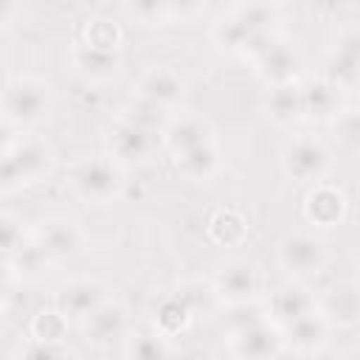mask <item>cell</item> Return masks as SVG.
I'll return each mask as SVG.
<instances>
[{"mask_svg":"<svg viewBox=\"0 0 360 360\" xmlns=\"http://www.w3.org/2000/svg\"><path fill=\"white\" fill-rule=\"evenodd\" d=\"M53 169V152L51 146L37 135H20L6 141L3 146V163H0V180L3 191H14L22 186H34L45 180Z\"/></svg>","mask_w":360,"mask_h":360,"instance_id":"cell-1","label":"cell"},{"mask_svg":"<svg viewBox=\"0 0 360 360\" xmlns=\"http://www.w3.org/2000/svg\"><path fill=\"white\" fill-rule=\"evenodd\" d=\"M68 186L84 202L104 205V202H112V200L121 197V191H124V172H121V163H115L110 155H96V158L79 160L70 169Z\"/></svg>","mask_w":360,"mask_h":360,"instance_id":"cell-2","label":"cell"},{"mask_svg":"<svg viewBox=\"0 0 360 360\" xmlns=\"http://www.w3.org/2000/svg\"><path fill=\"white\" fill-rule=\"evenodd\" d=\"M51 110V84L37 76H11L3 87V118L14 127L39 124Z\"/></svg>","mask_w":360,"mask_h":360,"instance_id":"cell-3","label":"cell"},{"mask_svg":"<svg viewBox=\"0 0 360 360\" xmlns=\"http://www.w3.org/2000/svg\"><path fill=\"white\" fill-rule=\"evenodd\" d=\"M281 169L295 183H323L326 172L332 169L329 146L315 135H295L281 149Z\"/></svg>","mask_w":360,"mask_h":360,"instance_id":"cell-4","label":"cell"},{"mask_svg":"<svg viewBox=\"0 0 360 360\" xmlns=\"http://www.w3.org/2000/svg\"><path fill=\"white\" fill-rule=\"evenodd\" d=\"M262 287H264L262 270L248 259H231L228 264L219 267V273L214 278V292L228 307L259 301L262 298Z\"/></svg>","mask_w":360,"mask_h":360,"instance_id":"cell-5","label":"cell"},{"mask_svg":"<svg viewBox=\"0 0 360 360\" xmlns=\"http://www.w3.org/2000/svg\"><path fill=\"white\" fill-rule=\"evenodd\" d=\"M225 340L236 360H278V354L287 349L284 335L273 321L248 326L242 332H231L225 335Z\"/></svg>","mask_w":360,"mask_h":360,"instance_id":"cell-6","label":"cell"},{"mask_svg":"<svg viewBox=\"0 0 360 360\" xmlns=\"http://www.w3.org/2000/svg\"><path fill=\"white\" fill-rule=\"evenodd\" d=\"M259 79L267 87H281V84H295L298 73H301V53L295 48V42L278 37L270 48H264L259 56L250 59Z\"/></svg>","mask_w":360,"mask_h":360,"instance_id":"cell-7","label":"cell"},{"mask_svg":"<svg viewBox=\"0 0 360 360\" xmlns=\"http://www.w3.org/2000/svg\"><path fill=\"white\" fill-rule=\"evenodd\" d=\"M183 93H186V82L172 65H149L132 84V96L152 101L169 112L180 104Z\"/></svg>","mask_w":360,"mask_h":360,"instance_id":"cell-8","label":"cell"},{"mask_svg":"<svg viewBox=\"0 0 360 360\" xmlns=\"http://www.w3.org/2000/svg\"><path fill=\"white\" fill-rule=\"evenodd\" d=\"M34 242L48 253L51 262H62L70 259L76 253H82L84 248V233L82 228L68 219V217H48L34 228Z\"/></svg>","mask_w":360,"mask_h":360,"instance_id":"cell-9","label":"cell"},{"mask_svg":"<svg viewBox=\"0 0 360 360\" xmlns=\"http://www.w3.org/2000/svg\"><path fill=\"white\" fill-rule=\"evenodd\" d=\"M278 264L292 276H309L318 273L326 264V248L318 236L309 233H290L278 245Z\"/></svg>","mask_w":360,"mask_h":360,"instance_id":"cell-10","label":"cell"},{"mask_svg":"<svg viewBox=\"0 0 360 360\" xmlns=\"http://www.w3.org/2000/svg\"><path fill=\"white\" fill-rule=\"evenodd\" d=\"M264 307H267V318H270L278 329H284V326L295 323L298 318L315 312V309H318V298H315L301 281H287V284L276 287V290L267 295Z\"/></svg>","mask_w":360,"mask_h":360,"instance_id":"cell-11","label":"cell"},{"mask_svg":"<svg viewBox=\"0 0 360 360\" xmlns=\"http://www.w3.org/2000/svg\"><path fill=\"white\" fill-rule=\"evenodd\" d=\"M323 79L343 90L360 82V28H349L335 39L323 62Z\"/></svg>","mask_w":360,"mask_h":360,"instance_id":"cell-12","label":"cell"},{"mask_svg":"<svg viewBox=\"0 0 360 360\" xmlns=\"http://www.w3.org/2000/svg\"><path fill=\"white\" fill-rule=\"evenodd\" d=\"M84 340L93 346H110L121 338H129V312L118 298H107L93 315L82 321Z\"/></svg>","mask_w":360,"mask_h":360,"instance_id":"cell-13","label":"cell"},{"mask_svg":"<svg viewBox=\"0 0 360 360\" xmlns=\"http://www.w3.org/2000/svg\"><path fill=\"white\" fill-rule=\"evenodd\" d=\"M155 146H158L155 132H146V129L124 124V121H115L107 132V149L115 163H143L152 158Z\"/></svg>","mask_w":360,"mask_h":360,"instance_id":"cell-14","label":"cell"},{"mask_svg":"<svg viewBox=\"0 0 360 360\" xmlns=\"http://www.w3.org/2000/svg\"><path fill=\"white\" fill-rule=\"evenodd\" d=\"M107 301V287L98 278H73L65 281L56 290V309H62L68 318L84 321Z\"/></svg>","mask_w":360,"mask_h":360,"instance_id":"cell-15","label":"cell"},{"mask_svg":"<svg viewBox=\"0 0 360 360\" xmlns=\"http://www.w3.org/2000/svg\"><path fill=\"white\" fill-rule=\"evenodd\" d=\"M160 138H163L166 149L177 158V155H183L188 149H197L202 143H214V129H211V124L202 115H197V112H180V115H172L169 118V124L160 132Z\"/></svg>","mask_w":360,"mask_h":360,"instance_id":"cell-16","label":"cell"},{"mask_svg":"<svg viewBox=\"0 0 360 360\" xmlns=\"http://www.w3.org/2000/svg\"><path fill=\"white\" fill-rule=\"evenodd\" d=\"M304 90V118L312 121H338L346 115V98H343V87H338L335 82L318 76L301 84Z\"/></svg>","mask_w":360,"mask_h":360,"instance_id":"cell-17","label":"cell"},{"mask_svg":"<svg viewBox=\"0 0 360 360\" xmlns=\"http://www.w3.org/2000/svg\"><path fill=\"white\" fill-rule=\"evenodd\" d=\"M346 211H349V202H346V194L332 186V183H318L309 188L307 200H304V217L318 225V228H335L346 219Z\"/></svg>","mask_w":360,"mask_h":360,"instance_id":"cell-18","label":"cell"},{"mask_svg":"<svg viewBox=\"0 0 360 360\" xmlns=\"http://www.w3.org/2000/svg\"><path fill=\"white\" fill-rule=\"evenodd\" d=\"M329 332H332V323L326 321V315L321 309H315V312H309V315H304L295 323H290V326L281 329L284 346L292 349L301 357L321 352L329 343Z\"/></svg>","mask_w":360,"mask_h":360,"instance_id":"cell-19","label":"cell"},{"mask_svg":"<svg viewBox=\"0 0 360 360\" xmlns=\"http://www.w3.org/2000/svg\"><path fill=\"white\" fill-rule=\"evenodd\" d=\"M70 59H73V68H76L87 82H110V79L121 70V56H118V53L90 48V45H84L82 39L70 48Z\"/></svg>","mask_w":360,"mask_h":360,"instance_id":"cell-20","label":"cell"},{"mask_svg":"<svg viewBox=\"0 0 360 360\" xmlns=\"http://www.w3.org/2000/svg\"><path fill=\"white\" fill-rule=\"evenodd\" d=\"M318 309L326 315L329 323H354L360 321V287L352 284H335L326 290V295L318 301Z\"/></svg>","mask_w":360,"mask_h":360,"instance_id":"cell-21","label":"cell"},{"mask_svg":"<svg viewBox=\"0 0 360 360\" xmlns=\"http://www.w3.org/2000/svg\"><path fill=\"white\" fill-rule=\"evenodd\" d=\"M267 115L278 124V127H292L295 121L304 118V90L301 84H281V87H270L267 96Z\"/></svg>","mask_w":360,"mask_h":360,"instance_id":"cell-22","label":"cell"},{"mask_svg":"<svg viewBox=\"0 0 360 360\" xmlns=\"http://www.w3.org/2000/svg\"><path fill=\"white\" fill-rule=\"evenodd\" d=\"M174 169L186 180H194V183L211 180L219 172V149H217V141L214 143H202L197 149H188V152L177 155L174 158Z\"/></svg>","mask_w":360,"mask_h":360,"instance_id":"cell-23","label":"cell"},{"mask_svg":"<svg viewBox=\"0 0 360 360\" xmlns=\"http://www.w3.org/2000/svg\"><path fill=\"white\" fill-rule=\"evenodd\" d=\"M208 236L222 248H239L248 239V219L236 208H217L208 217Z\"/></svg>","mask_w":360,"mask_h":360,"instance_id":"cell-24","label":"cell"},{"mask_svg":"<svg viewBox=\"0 0 360 360\" xmlns=\"http://www.w3.org/2000/svg\"><path fill=\"white\" fill-rule=\"evenodd\" d=\"M169 118H172L169 110H163V107H158V104H152V101H143V98H138V96H132V98L121 107V112H118V121L132 124V127H141V129L155 132V135L166 129Z\"/></svg>","mask_w":360,"mask_h":360,"instance_id":"cell-25","label":"cell"},{"mask_svg":"<svg viewBox=\"0 0 360 360\" xmlns=\"http://www.w3.org/2000/svg\"><path fill=\"white\" fill-rule=\"evenodd\" d=\"M191 323V307L174 292L169 298H163L155 309V332L163 335V338H174V335H183Z\"/></svg>","mask_w":360,"mask_h":360,"instance_id":"cell-26","label":"cell"},{"mask_svg":"<svg viewBox=\"0 0 360 360\" xmlns=\"http://www.w3.org/2000/svg\"><path fill=\"white\" fill-rule=\"evenodd\" d=\"M121 39H124L121 25H118L115 20H110V17H104V14L90 17V20L84 22V28H82V42L90 45V48H98V51L118 53Z\"/></svg>","mask_w":360,"mask_h":360,"instance_id":"cell-27","label":"cell"},{"mask_svg":"<svg viewBox=\"0 0 360 360\" xmlns=\"http://www.w3.org/2000/svg\"><path fill=\"white\" fill-rule=\"evenodd\" d=\"M68 315L56 307H48V309H39L34 318H31V338L34 340H42V343H65L68 338Z\"/></svg>","mask_w":360,"mask_h":360,"instance_id":"cell-28","label":"cell"},{"mask_svg":"<svg viewBox=\"0 0 360 360\" xmlns=\"http://www.w3.org/2000/svg\"><path fill=\"white\" fill-rule=\"evenodd\" d=\"M127 360H172L169 340L158 332H129Z\"/></svg>","mask_w":360,"mask_h":360,"instance_id":"cell-29","label":"cell"},{"mask_svg":"<svg viewBox=\"0 0 360 360\" xmlns=\"http://www.w3.org/2000/svg\"><path fill=\"white\" fill-rule=\"evenodd\" d=\"M264 321H270V318H267V307H264L262 301L233 304V307H228V312H225V335L242 332V329L256 326V323H264Z\"/></svg>","mask_w":360,"mask_h":360,"instance_id":"cell-30","label":"cell"},{"mask_svg":"<svg viewBox=\"0 0 360 360\" xmlns=\"http://www.w3.org/2000/svg\"><path fill=\"white\" fill-rule=\"evenodd\" d=\"M48 264H51V259H48V253L34 242V236H31V242H28L17 256L6 259L8 273H14V270H17L20 276H39Z\"/></svg>","mask_w":360,"mask_h":360,"instance_id":"cell-31","label":"cell"},{"mask_svg":"<svg viewBox=\"0 0 360 360\" xmlns=\"http://www.w3.org/2000/svg\"><path fill=\"white\" fill-rule=\"evenodd\" d=\"M129 14L141 17L143 22H169L172 17H183L197 11V6H169V3H135V6H124Z\"/></svg>","mask_w":360,"mask_h":360,"instance_id":"cell-32","label":"cell"},{"mask_svg":"<svg viewBox=\"0 0 360 360\" xmlns=\"http://www.w3.org/2000/svg\"><path fill=\"white\" fill-rule=\"evenodd\" d=\"M0 242H3L6 259H11V256H17V253L31 242V236H25L22 222H20L14 214H3V217H0Z\"/></svg>","mask_w":360,"mask_h":360,"instance_id":"cell-33","label":"cell"},{"mask_svg":"<svg viewBox=\"0 0 360 360\" xmlns=\"http://www.w3.org/2000/svg\"><path fill=\"white\" fill-rule=\"evenodd\" d=\"M20 360H70V352L65 343H42V340H28L20 349Z\"/></svg>","mask_w":360,"mask_h":360,"instance_id":"cell-34","label":"cell"},{"mask_svg":"<svg viewBox=\"0 0 360 360\" xmlns=\"http://www.w3.org/2000/svg\"><path fill=\"white\" fill-rule=\"evenodd\" d=\"M340 124H343V138L360 143V107H357L354 112H346V115L340 118Z\"/></svg>","mask_w":360,"mask_h":360,"instance_id":"cell-35","label":"cell"},{"mask_svg":"<svg viewBox=\"0 0 360 360\" xmlns=\"http://www.w3.org/2000/svg\"><path fill=\"white\" fill-rule=\"evenodd\" d=\"M177 295H180V298H183V301L191 307V312H194V309H200V307L205 304V292L200 295V284H188V287H180V290H177Z\"/></svg>","mask_w":360,"mask_h":360,"instance_id":"cell-36","label":"cell"},{"mask_svg":"<svg viewBox=\"0 0 360 360\" xmlns=\"http://www.w3.org/2000/svg\"><path fill=\"white\" fill-rule=\"evenodd\" d=\"M290 360H307V357H301V354H298V357H290Z\"/></svg>","mask_w":360,"mask_h":360,"instance_id":"cell-37","label":"cell"},{"mask_svg":"<svg viewBox=\"0 0 360 360\" xmlns=\"http://www.w3.org/2000/svg\"><path fill=\"white\" fill-rule=\"evenodd\" d=\"M357 287H360V284H357Z\"/></svg>","mask_w":360,"mask_h":360,"instance_id":"cell-38","label":"cell"}]
</instances>
